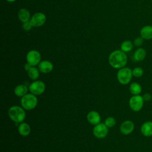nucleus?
Here are the masks:
<instances>
[{
    "label": "nucleus",
    "instance_id": "39448f33",
    "mask_svg": "<svg viewBox=\"0 0 152 152\" xmlns=\"http://www.w3.org/2000/svg\"><path fill=\"white\" fill-rule=\"evenodd\" d=\"M144 103V100L143 99L142 96L138 95H132L129 100L128 104L130 109L135 112L140 111Z\"/></svg>",
    "mask_w": 152,
    "mask_h": 152
},
{
    "label": "nucleus",
    "instance_id": "9d476101",
    "mask_svg": "<svg viewBox=\"0 0 152 152\" xmlns=\"http://www.w3.org/2000/svg\"><path fill=\"white\" fill-rule=\"evenodd\" d=\"M30 21L33 27H40L45 23L46 16L42 12H37L32 16Z\"/></svg>",
    "mask_w": 152,
    "mask_h": 152
},
{
    "label": "nucleus",
    "instance_id": "f257e3e1",
    "mask_svg": "<svg viewBox=\"0 0 152 152\" xmlns=\"http://www.w3.org/2000/svg\"><path fill=\"white\" fill-rule=\"evenodd\" d=\"M128 58L125 52L121 50L113 51L109 56L110 65L115 69H121L125 67L127 64Z\"/></svg>",
    "mask_w": 152,
    "mask_h": 152
},
{
    "label": "nucleus",
    "instance_id": "dca6fc26",
    "mask_svg": "<svg viewBox=\"0 0 152 152\" xmlns=\"http://www.w3.org/2000/svg\"><path fill=\"white\" fill-rule=\"evenodd\" d=\"M28 90V87L25 84H18L14 88V92L15 96L22 97L27 94Z\"/></svg>",
    "mask_w": 152,
    "mask_h": 152
},
{
    "label": "nucleus",
    "instance_id": "6e6552de",
    "mask_svg": "<svg viewBox=\"0 0 152 152\" xmlns=\"http://www.w3.org/2000/svg\"><path fill=\"white\" fill-rule=\"evenodd\" d=\"M40 54L36 50H30L26 55L27 62L34 66L39 65V64L40 62Z\"/></svg>",
    "mask_w": 152,
    "mask_h": 152
},
{
    "label": "nucleus",
    "instance_id": "f3484780",
    "mask_svg": "<svg viewBox=\"0 0 152 152\" xmlns=\"http://www.w3.org/2000/svg\"><path fill=\"white\" fill-rule=\"evenodd\" d=\"M146 56V51L144 48H139L134 53L133 59L135 61L140 62L143 61Z\"/></svg>",
    "mask_w": 152,
    "mask_h": 152
},
{
    "label": "nucleus",
    "instance_id": "9b49d317",
    "mask_svg": "<svg viewBox=\"0 0 152 152\" xmlns=\"http://www.w3.org/2000/svg\"><path fill=\"white\" fill-rule=\"evenodd\" d=\"M141 134L145 137H152V121L144 122L140 127Z\"/></svg>",
    "mask_w": 152,
    "mask_h": 152
},
{
    "label": "nucleus",
    "instance_id": "cd10ccee",
    "mask_svg": "<svg viewBox=\"0 0 152 152\" xmlns=\"http://www.w3.org/2000/svg\"><path fill=\"white\" fill-rule=\"evenodd\" d=\"M8 2H14L16 0H7Z\"/></svg>",
    "mask_w": 152,
    "mask_h": 152
},
{
    "label": "nucleus",
    "instance_id": "f03ea898",
    "mask_svg": "<svg viewBox=\"0 0 152 152\" xmlns=\"http://www.w3.org/2000/svg\"><path fill=\"white\" fill-rule=\"evenodd\" d=\"M23 107L17 105L12 106L8 109V116L15 123L20 124L24 121L26 116Z\"/></svg>",
    "mask_w": 152,
    "mask_h": 152
},
{
    "label": "nucleus",
    "instance_id": "aec40b11",
    "mask_svg": "<svg viewBox=\"0 0 152 152\" xmlns=\"http://www.w3.org/2000/svg\"><path fill=\"white\" fill-rule=\"evenodd\" d=\"M27 75L28 76V77L33 80V81H35V80H37V79L39 78V75H40V71L39 69L33 66L28 71H27Z\"/></svg>",
    "mask_w": 152,
    "mask_h": 152
},
{
    "label": "nucleus",
    "instance_id": "7ed1b4c3",
    "mask_svg": "<svg viewBox=\"0 0 152 152\" xmlns=\"http://www.w3.org/2000/svg\"><path fill=\"white\" fill-rule=\"evenodd\" d=\"M38 103V99L36 95L27 93L21 99V105L25 110H30L34 109Z\"/></svg>",
    "mask_w": 152,
    "mask_h": 152
},
{
    "label": "nucleus",
    "instance_id": "412c9836",
    "mask_svg": "<svg viewBox=\"0 0 152 152\" xmlns=\"http://www.w3.org/2000/svg\"><path fill=\"white\" fill-rule=\"evenodd\" d=\"M133 48V44L130 40H125L123 42L121 45V50L124 52H128Z\"/></svg>",
    "mask_w": 152,
    "mask_h": 152
},
{
    "label": "nucleus",
    "instance_id": "bb28decb",
    "mask_svg": "<svg viewBox=\"0 0 152 152\" xmlns=\"http://www.w3.org/2000/svg\"><path fill=\"white\" fill-rule=\"evenodd\" d=\"M32 66H32L31 65H30L29 63L27 62V63L25 64V65H24V69H25L26 71H28Z\"/></svg>",
    "mask_w": 152,
    "mask_h": 152
},
{
    "label": "nucleus",
    "instance_id": "f8f14e48",
    "mask_svg": "<svg viewBox=\"0 0 152 152\" xmlns=\"http://www.w3.org/2000/svg\"><path fill=\"white\" fill-rule=\"evenodd\" d=\"M87 119L90 124L93 125H96L100 123L101 116L98 112L95 110H91L87 113Z\"/></svg>",
    "mask_w": 152,
    "mask_h": 152
},
{
    "label": "nucleus",
    "instance_id": "5701e85b",
    "mask_svg": "<svg viewBox=\"0 0 152 152\" xmlns=\"http://www.w3.org/2000/svg\"><path fill=\"white\" fill-rule=\"evenodd\" d=\"M104 124L108 128H113L116 125V119L112 116H108L104 121Z\"/></svg>",
    "mask_w": 152,
    "mask_h": 152
},
{
    "label": "nucleus",
    "instance_id": "6ab92c4d",
    "mask_svg": "<svg viewBox=\"0 0 152 152\" xmlns=\"http://www.w3.org/2000/svg\"><path fill=\"white\" fill-rule=\"evenodd\" d=\"M18 18L20 19V20L22 22L24 23V22L29 21L30 14L29 11L27 9L22 8V9L20 10V11H18Z\"/></svg>",
    "mask_w": 152,
    "mask_h": 152
},
{
    "label": "nucleus",
    "instance_id": "4468645a",
    "mask_svg": "<svg viewBox=\"0 0 152 152\" xmlns=\"http://www.w3.org/2000/svg\"><path fill=\"white\" fill-rule=\"evenodd\" d=\"M140 36L145 40L152 39V26L147 25L142 27L140 30Z\"/></svg>",
    "mask_w": 152,
    "mask_h": 152
},
{
    "label": "nucleus",
    "instance_id": "4be33fe9",
    "mask_svg": "<svg viewBox=\"0 0 152 152\" xmlns=\"http://www.w3.org/2000/svg\"><path fill=\"white\" fill-rule=\"evenodd\" d=\"M132 72L133 77H135L136 78H140L143 75L144 70L141 67L137 66L132 69Z\"/></svg>",
    "mask_w": 152,
    "mask_h": 152
},
{
    "label": "nucleus",
    "instance_id": "2eb2a0df",
    "mask_svg": "<svg viewBox=\"0 0 152 152\" xmlns=\"http://www.w3.org/2000/svg\"><path fill=\"white\" fill-rule=\"evenodd\" d=\"M18 131L21 136L27 137L30 134L31 128L27 123L23 122L19 124L18 127Z\"/></svg>",
    "mask_w": 152,
    "mask_h": 152
},
{
    "label": "nucleus",
    "instance_id": "20e7f679",
    "mask_svg": "<svg viewBox=\"0 0 152 152\" xmlns=\"http://www.w3.org/2000/svg\"><path fill=\"white\" fill-rule=\"evenodd\" d=\"M132 69L128 67H123L119 69L116 77L118 82L122 85H126L129 84L132 78Z\"/></svg>",
    "mask_w": 152,
    "mask_h": 152
},
{
    "label": "nucleus",
    "instance_id": "423d86ee",
    "mask_svg": "<svg viewBox=\"0 0 152 152\" xmlns=\"http://www.w3.org/2000/svg\"><path fill=\"white\" fill-rule=\"evenodd\" d=\"M46 86L44 82L40 80H35L30 83L28 86L30 92L36 96L41 95L45 90Z\"/></svg>",
    "mask_w": 152,
    "mask_h": 152
},
{
    "label": "nucleus",
    "instance_id": "393cba45",
    "mask_svg": "<svg viewBox=\"0 0 152 152\" xmlns=\"http://www.w3.org/2000/svg\"><path fill=\"white\" fill-rule=\"evenodd\" d=\"M33 27L30 21H28L26 22L23 23V27L25 30H29L31 29V28Z\"/></svg>",
    "mask_w": 152,
    "mask_h": 152
},
{
    "label": "nucleus",
    "instance_id": "1a4fd4ad",
    "mask_svg": "<svg viewBox=\"0 0 152 152\" xmlns=\"http://www.w3.org/2000/svg\"><path fill=\"white\" fill-rule=\"evenodd\" d=\"M135 128L134 122L130 120L124 121L120 125L119 129L121 132L125 135L131 134Z\"/></svg>",
    "mask_w": 152,
    "mask_h": 152
},
{
    "label": "nucleus",
    "instance_id": "0eeeda50",
    "mask_svg": "<svg viewBox=\"0 0 152 152\" xmlns=\"http://www.w3.org/2000/svg\"><path fill=\"white\" fill-rule=\"evenodd\" d=\"M108 128L104 123H99L94 125L93 129V134L97 138H104L108 134Z\"/></svg>",
    "mask_w": 152,
    "mask_h": 152
},
{
    "label": "nucleus",
    "instance_id": "a878e982",
    "mask_svg": "<svg viewBox=\"0 0 152 152\" xmlns=\"http://www.w3.org/2000/svg\"><path fill=\"white\" fill-rule=\"evenodd\" d=\"M142 97L144 102H148L151 99L152 96L149 93H145L142 95Z\"/></svg>",
    "mask_w": 152,
    "mask_h": 152
},
{
    "label": "nucleus",
    "instance_id": "b1692460",
    "mask_svg": "<svg viewBox=\"0 0 152 152\" xmlns=\"http://www.w3.org/2000/svg\"><path fill=\"white\" fill-rule=\"evenodd\" d=\"M144 40V39L141 36L137 37L134 40V45L136 46H140L143 44Z\"/></svg>",
    "mask_w": 152,
    "mask_h": 152
},
{
    "label": "nucleus",
    "instance_id": "a211bd4d",
    "mask_svg": "<svg viewBox=\"0 0 152 152\" xmlns=\"http://www.w3.org/2000/svg\"><path fill=\"white\" fill-rule=\"evenodd\" d=\"M129 90L132 95H138L142 92V87L137 82H132L129 84Z\"/></svg>",
    "mask_w": 152,
    "mask_h": 152
},
{
    "label": "nucleus",
    "instance_id": "ddd939ff",
    "mask_svg": "<svg viewBox=\"0 0 152 152\" xmlns=\"http://www.w3.org/2000/svg\"><path fill=\"white\" fill-rule=\"evenodd\" d=\"M53 68L52 63L49 61H42L38 65V69L40 72L43 74H48L50 72Z\"/></svg>",
    "mask_w": 152,
    "mask_h": 152
}]
</instances>
